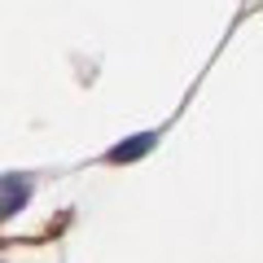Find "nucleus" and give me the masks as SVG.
I'll return each instance as SVG.
<instances>
[{
  "label": "nucleus",
  "instance_id": "obj_1",
  "mask_svg": "<svg viewBox=\"0 0 263 263\" xmlns=\"http://www.w3.org/2000/svg\"><path fill=\"white\" fill-rule=\"evenodd\" d=\"M31 197V180L27 176H0V219L18 215L22 206H27Z\"/></svg>",
  "mask_w": 263,
  "mask_h": 263
},
{
  "label": "nucleus",
  "instance_id": "obj_2",
  "mask_svg": "<svg viewBox=\"0 0 263 263\" xmlns=\"http://www.w3.org/2000/svg\"><path fill=\"white\" fill-rule=\"evenodd\" d=\"M154 141H158L154 132H141V136H132V141L114 145V149L105 154V158H110V162H136V158H141V154H149V149H154Z\"/></svg>",
  "mask_w": 263,
  "mask_h": 263
}]
</instances>
